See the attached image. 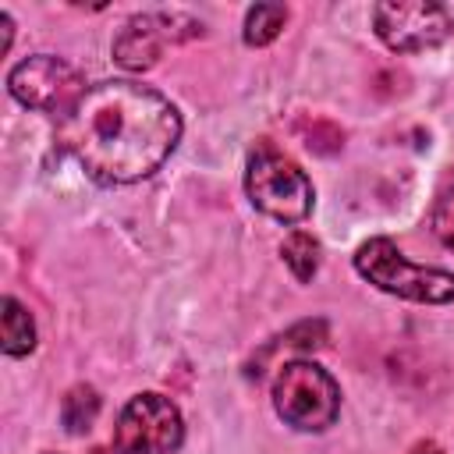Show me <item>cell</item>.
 Segmentation results:
<instances>
[{
    "label": "cell",
    "instance_id": "1",
    "mask_svg": "<svg viewBox=\"0 0 454 454\" xmlns=\"http://www.w3.org/2000/svg\"><path fill=\"white\" fill-rule=\"evenodd\" d=\"M181 114L149 85L117 78L89 85L78 106L60 121L64 149L99 184H131L149 177L177 145Z\"/></svg>",
    "mask_w": 454,
    "mask_h": 454
},
{
    "label": "cell",
    "instance_id": "2",
    "mask_svg": "<svg viewBox=\"0 0 454 454\" xmlns=\"http://www.w3.org/2000/svg\"><path fill=\"white\" fill-rule=\"evenodd\" d=\"M245 192L259 213L280 223H301L316 206V188L305 177V170L270 142L255 145V153L248 156Z\"/></svg>",
    "mask_w": 454,
    "mask_h": 454
},
{
    "label": "cell",
    "instance_id": "3",
    "mask_svg": "<svg viewBox=\"0 0 454 454\" xmlns=\"http://www.w3.org/2000/svg\"><path fill=\"white\" fill-rule=\"evenodd\" d=\"M355 270L387 294L422 301V305H447L454 301V273L436 266H415L390 238H369L355 252Z\"/></svg>",
    "mask_w": 454,
    "mask_h": 454
},
{
    "label": "cell",
    "instance_id": "4",
    "mask_svg": "<svg viewBox=\"0 0 454 454\" xmlns=\"http://www.w3.org/2000/svg\"><path fill=\"white\" fill-rule=\"evenodd\" d=\"M273 408L291 429L323 433L337 422L340 387L316 362H287L273 380Z\"/></svg>",
    "mask_w": 454,
    "mask_h": 454
},
{
    "label": "cell",
    "instance_id": "5",
    "mask_svg": "<svg viewBox=\"0 0 454 454\" xmlns=\"http://www.w3.org/2000/svg\"><path fill=\"white\" fill-rule=\"evenodd\" d=\"M7 89L21 106H32L57 121H64L78 106V99L89 92L78 67H71L64 57H53V53H39L14 64L7 74Z\"/></svg>",
    "mask_w": 454,
    "mask_h": 454
},
{
    "label": "cell",
    "instance_id": "6",
    "mask_svg": "<svg viewBox=\"0 0 454 454\" xmlns=\"http://www.w3.org/2000/svg\"><path fill=\"white\" fill-rule=\"evenodd\" d=\"M184 440L181 411L163 394H135L114 426L117 454H174Z\"/></svg>",
    "mask_w": 454,
    "mask_h": 454
},
{
    "label": "cell",
    "instance_id": "7",
    "mask_svg": "<svg viewBox=\"0 0 454 454\" xmlns=\"http://www.w3.org/2000/svg\"><path fill=\"white\" fill-rule=\"evenodd\" d=\"M372 25H376V35L394 53L436 50L454 32L450 11L443 4H429V0H387V4H376L372 7Z\"/></svg>",
    "mask_w": 454,
    "mask_h": 454
},
{
    "label": "cell",
    "instance_id": "8",
    "mask_svg": "<svg viewBox=\"0 0 454 454\" xmlns=\"http://www.w3.org/2000/svg\"><path fill=\"white\" fill-rule=\"evenodd\" d=\"M195 35H202V25L181 11L135 14L124 21V28L114 39V60L124 71H149L160 60L167 43H181V39H195Z\"/></svg>",
    "mask_w": 454,
    "mask_h": 454
},
{
    "label": "cell",
    "instance_id": "9",
    "mask_svg": "<svg viewBox=\"0 0 454 454\" xmlns=\"http://www.w3.org/2000/svg\"><path fill=\"white\" fill-rule=\"evenodd\" d=\"M4 340H0V348H4V355H11V358H21V355H28L32 348H35V323H32V316L21 309V301L18 298H4Z\"/></svg>",
    "mask_w": 454,
    "mask_h": 454
},
{
    "label": "cell",
    "instance_id": "10",
    "mask_svg": "<svg viewBox=\"0 0 454 454\" xmlns=\"http://www.w3.org/2000/svg\"><path fill=\"white\" fill-rule=\"evenodd\" d=\"M280 255H284V262L298 284H309L319 270V241L309 231H291L280 245Z\"/></svg>",
    "mask_w": 454,
    "mask_h": 454
},
{
    "label": "cell",
    "instance_id": "11",
    "mask_svg": "<svg viewBox=\"0 0 454 454\" xmlns=\"http://www.w3.org/2000/svg\"><path fill=\"white\" fill-rule=\"evenodd\" d=\"M96 415H99V394L92 390V387H85V383H78V387H71L67 394H64V401H60V419H64V426H67V433H89L92 429V422H96Z\"/></svg>",
    "mask_w": 454,
    "mask_h": 454
},
{
    "label": "cell",
    "instance_id": "12",
    "mask_svg": "<svg viewBox=\"0 0 454 454\" xmlns=\"http://www.w3.org/2000/svg\"><path fill=\"white\" fill-rule=\"evenodd\" d=\"M287 25V7L284 4H255L245 14V43L248 46H266L280 35Z\"/></svg>",
    "mask_w": 454,
    "mask_h": 454
},
{
    "label": "cell",
    "instance_id": "13",
    "mask_svg": "<svg viewBox=\"0 0 454 454\" xmlns=\"http://www.w3.org/2000/svg\"><path fill=\"white\" fill-rule=\"evenodd\" d=\"M433 234L454 252V181L440 192V199L433 206Z\"/></svg>",
    "mask_w": 454,
    "mask_h": 454
},
{
    "label": "cell",
    "instance_id": "14",
    "mask_svg": "<svg viewBox=\"0 0 454 454\" xmlns=\"http://www.w3.org/2000/svg\"><path fill=\"white\" fill-rule=\"evenodd\" d=\"M408 454H443V450H440V447H436L433 440H422V443H415V447H411Z\"/></svg>",
    "mask_w": 454,
    "mask_h": 454
}]
</instances>
